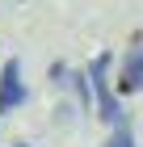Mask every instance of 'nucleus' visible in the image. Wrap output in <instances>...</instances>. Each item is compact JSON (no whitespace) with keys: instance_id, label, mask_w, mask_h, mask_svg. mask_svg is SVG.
Returning a JSON list of instances; mask_svg holds the SVG:
<instances>
[{"instance_id":"2","label":"nucleus","mask_w":143,"mask_h":147,"mask_svg":"<svg viewBox=\"0 0 143 147\" xmlns=\"http://www.w3.org/2000/svg\"><path fill=\"white\" fill-rule=\"evenodd\" d=\"M21 101H25V84H21V67H17V59H9V63H4V71H0V113L17 109Z\"/></svg>"},{"instance_id":"3","label":"nucleus","mask_w":143,"mask_h":147,"mask_svg":"<svg viewBox=\"0 0 143 147\" xmlns=\"http://www.w3.org/2000/svg\"><path fill=\"white\" fill-rule=\"evenodd\" d=\"M118 88L122 92H143V51H131V55H126L122 76H118Z\"/></svg>"},{"instance_id":"1","label":"nucleus","mask_w":143,"mask_h":147,"mask_svg":"<svg viewBox=\"0 0 143 147\" xmlns=\"http://www.w3.org/2000/svg\"><path fill=\"white\" fill-rule=\"evenodd\" d=\"M110 55H97L93 63H88V80H93V92H97V109H101V118L105 122H118L122 118V109H118V101H114V88H110Z\"/></svg>"},{"instance_id":"4","label":"nucleus","mask_w":143,"mask_h":147,"mask_svg":"<svg viewBox=\"0 0 143 147\" xmlns=\"http://www.w3.org/2000/svg\"><path fill=\"white\" fill-rule=\"evenodd\" d=\"M105 147H135V139H131V130H126V126H118V130L105 139Z\"/></svg>"}]
</instances>
